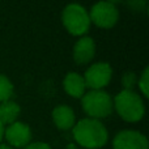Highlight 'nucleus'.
<instances>
[{"label": "nucleus", "instance_id": "9", "mask_svg": "<svg viewBox=\"0 0 149 149\" xmlns=\"http://www.w3.org/2000/svg\"><path fill=\"white\" fill-rule=\"evenodd\" d=\"M94 54L95 43L90 37H82L73 46V60L80 65L89 63L94 58Z\"/></svg>", "mask_w": 149, "mask_h": 149}, {"label": "nucleus", "instance_id": "14", "mask_svg": "<svg viewBox=\"0 0 149 149\" xmlns=\"http://www.w3.org/2000/svg\"><path fill=\"white\" fill-rule=\"evenodd\" d=\"M139 88L141 90V93L148 97L149 95V68L147 67L144 71H143L141 76L139 79Z\"/></svg>", "mask_w": 149, "mask_h": 149}, {"label": "nucleus", "instance_id": "18", "mask_svg": "<svg viewBox=\"0 0 149 149\" xmlns=\"http://www.w3.org/2000/svg\"><path fill=\"white\" fill-rule=\"evenodd\" d=\"M0 149H13V148L9 147L8 144H0Z\"/></svg>", "mask_w": 149, "mask_h": 149}, {"label": "nucleus", "instance_id": "10", "mask_svg": "<svg viewBox=\"0 0 149 149\" xmlns=\"http://www.w3.org/2000/svg\"><path fill=\"white\" fill-rule=\"evenodd\" d=\"M52 120H54L55 126L59 130H71L73 128L76 118H74V113L70 106L60 105L52 110Z\"/></svg>", "mask_w": 149, "mask_h": 149}, {"label": "nucleus", "instance_id": "2", "mask_svg": "<svg viewBox=\"0 0 149 149\" xmlns=\"http://www.w3.org/2000/svg\"><path fill=\"white\" fill-rule=\"evenodd\" d=\"M118 115L126 122H139L145 114L143 98L134 90H122L113 100Z\"/></svg>", "mask_w": 149, "mask_h": 149}, {"label": "nucleus", "instance_id": "12", "mask_svg": "<svg viewBox=\"0 0 149 149\" xmlns=\"http://www.w3.org/2000/svg\"><path fill=\"white\" fill-rule=\"evenodd\" d=\"M20 106L16 103L15 101H5V102L0 103V123L3 126L5 124H12L17 122V118L20 115Z\"/></svg>", "mask_w": 149, "mask_h": 149}, {"label": "nucleus", "instance_id": "4", "mask_svg": "<svg viewBox=\"0 0 149 149\" xmlns=\"http://www.w3.org/2000/svg\"><path fill=\"white\" fill-rule=\"evenodd\" d=\"M62 21L64 28L72 36H84L90 26L89 13L82 5L70 4L63 9Z\"/></svg>", "mask_w": 149, "mask_h": 149}, {"label": "nucleus", "instance_id": "1", "mask_svg": "<svg viewBox=\"0 0 149 149\" xmlns=\"http://www.w3.org/2000/svg\"><path fill=\"white\" fill-rule=\"evenodd\" d=\"M73 137L81 147L86 149H98L107 143L109 132L100 120L85 118L73 126Z\"/></svg>", "mask_w": 149, "mask_h": 149}, {"label": "nucleus", "instance_id": "17", "mask_svg": "<svg viewBox=\"0 0 149 149\" xmlns=\"http://www.w3.org/2000/svg\"><path fill=\"white\" fill-rule=\"evenodd\" d=\"M3 136H4V126H3V124L0 123V141H1Z\"/></svg>", "mask_w": 149, "mask_h": 149}, {"label": "nucleus", "instance_id": "7", "mask_svg": "<svg viewBox=\"0 0 149 149\" xmlns=\"http://www.w3.org/2000/svg\"><path fill=\"white\" fill-rule=\"evenodd\" d=\"M114 149H149L148 139L139 131L124 130L116 134L113 141Z\"/></svg>", "mask_w": 149, "mask_h": 149}, {"label": "nucleus", "instance_id": "3", "mask_svg": "<svg viewBox=\"0 0 149 149\" xmlns=\"http://www.w3.org/2000/svg\"><path fill=\"white\" fill-rule=\"evenodd\" d=\"M82 110L89 118L100 120L101 118L111 115L114 109L113 98L103 90H90L81 97Z\"/></svg>", "mask_w": 149, "mask_h": 149}, {"label": "nucleus", "instance_id": "6", "mask_svg": "<svg viewBox=\"0 0 149 149\" xmlns=\"http://www.w3.org/2000/svg\"><path fill=\"white\" fill-rule=\"evenodd\" d=\"M111 76H113V68L109 63H94L85 72V85L92 88V90H102V88L109 85Z\"/></svg>", "mask_w": 149, "mask_h": 149}, {"label": "nucleus", "instance_id": "8", "mask_svg": "<svg viewBox=\"0 0 149 149\" xmlns=\"http://www.w3.org/2000/svg\"><path fill=\"white\" fill-rule=\"evenodd\" d=\"M4 136L9 143V147L25 148L30 144L31 140V130L26 123L15 122L9 124L7 130H4Z\"/></svg>", "mask_w": 149, "mask_h": 149}, {"label": "nucleus", "instance_id": "15", "mask_svg": "<svg viewBox=\"0 0 149 149\" xmlns=\"http://www.w3.org/2000/svg\"><path fill=\"white\" fill-rule=\"evenodd\" d=\"M136 74L135 72H126L122 77V82H123V86H124V90H132V88L135 86L136 84Z\"/></svg>", "mask_w": 149, "mask_h": 149}, {"label": "nucleus", "instance_id": "11", "mask_svg": "<svg viewBox=\"0 0 149 149\" xmlns=\"http://www.w3.org/2000/svg\"><path fill=\"white\" fill-rule=\"evenodd\" d=\"M63 88L64 90L73 98H81L85 94V80L76 72H70L63 80Z\"/></svg>", "mask_w": 149, "mask_h": 149}, {"label": "nucleus", "instance_id": "13", "mask_svg": "<svg viewBox=\"0 0 149 149\" xmlns=\"http://www.w3.org/2000/svg\"><path fill=\"white\" fill-rule=\"evenodd\" d=\"M13 95V84L4 74H0V103L9 101Z\"/></svg>", "mask_w": 149, "mask_h": 149}, {"label": "nucleus", "instance_id": "5", "mask_svg": "<svg viewBox=\"0 0 149 149\" xmlns=\"http://www.w3.org/2000/svg\"><path fill=\"white\" fill-rule=\"evenodd\" d=\"M90 22L103 29H110L118 22L119 12L111 1H100L94 4L89 13Z\"/></svg>", "mask_w": 149, "mask_h": 149}, {"label": "nucleus", "instance_id": "16", "mask_svg": "<svg viewBox=\"0 0 149 149\" xmlns=\"http://www.w3.org/2000/svg\"><path fill=\"white\" fill-rule=\"evenodd\" d=\"M24 149H51L49 144L46 143H41V141H37V143H30L29 145H26Z\"/></svg>", "mask_w": 149, "mask_h": 149}]
</instances>
